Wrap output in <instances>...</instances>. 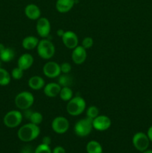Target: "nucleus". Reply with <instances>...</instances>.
<instances>
[{
    "label": "nucleus",
    "instance_id": "1",
    "mask_svg": "<svg viewBox=\"0 0 152 153\" xmlns=\"http://www.w3.org/2000/svg\"><path fill=\"white\" fill-rule=\"evenodd\" d=\"M40 134V128L38 125L28 123L22 126L17 131V137L21 141L28 142L33 141L37 139Z\"/></svg>",
    "mask_w": 152,
    "mask_h": 153
},
{
    "label": "nucleus",
    "instance_id": "2",
    "mask_svg": "<svg viewBox=\"0 0 152 153\" xmlns=\"http://www.w3.org/2000/svg\"><path fill=\"white\" fill-rule=\"evenodd\" d=\"M86 107V103L84 99L80 96H76L67 102L66 111L70 116L77 117L84 112Z\"/></svg>",
    "mask_w": 152,
    "mask_h": 153
},
{
    "label": "nucleus",
    "instance_id": "3",
    "mask_svg": "<svg viewBox=\"0 0 152 153\" xmlns=\"http://www.w3.org/2000/svg\"><path fill=\"white\" fill-rule=\"evenodd\" d=\"M39 56L44 60H49L55 55V46L48 38H43L39 41L37 47Z\"/></svg>",
    "mask_w": 152,
    "mask_h": 153
},
{
    "label": "nucleus",
    "instance_id": "4",
    "mask_svg": "<svg viewBox=\"0 0 152 153\" xmlns=\"http://www.w3.org/2000/svg\"><path fill=\"white\" fill-rule=\"evenodd\" d=\"M92 128V120L85 117L75 123L74 126V132L78 137H84L90 134Z\"/></svg>",
    "mask_w": 152,
    "mask_h": 153
},
{
    "label": "nucleus",
    "instance_id": "5",
    "mask_svg": "<svg viewBox=\"0 0 152 153\" xmlns=\"http://www.w3.org/2000/svg\"><path fill=\"white\" fill-rule=\"evenodd\" d=\"M34 102V97L29 91H22L16 96L14 103L16 107L24 111L30 108Z\"/></svg>",
    "mask_w": 152,
    "mask_h": 153
},
{
    "label": "nucleus",
    "instance_id": "6",
    "mask_svg": "<svg viewBox=\"0 0 152 153\" xmlns=\"http://www.w3.org/2000/svg\"><path fill=\"white\" fill-rule=\"evenodd\" d=\"M22 118L23 115L22 112L17 110H12L6 113L3 118V123L7 128H14L22 123Z\"/></svg>",
    "mask_w": 152,
    "mask_h": 153
},
{
    "label": "nucleus",
    "instance_id": "7",
    "mask_svg": "<svg viewBox=\"0 0 152 153\" xmlns=\"http://www.w3.org/2000/svg\"><path fill=\"white\" fill-rule=\"evenodd\" d=\"M132 143L136 149L142 152L143 151L146 150L148 148L150 140H149L147 134L139 131L133 136Z\"/></svg>",
    "mask_w": 152,
    "mask_h": 153
},
{
    "label": "nucleus",
    "instance_id": "8",
    "mask_svg": "<svg viewBox=\"0 0 152 153\" xmlns=\"http://www.w3.org/2000/svg\"><path fill=\"white\" fill-rule=\"evenodd\" d=\"M52 130L58 134H63L66 132L69 128V122L65 117H56L52 120L51 124Z\"/></svg>",
    "mask_w": 152,
    "mask_h": 153
},
{
    "label": "nucleus",
    "instance_id": "9",
    "mask_svg": "<svg viewBox=\"0 0 152 153\" xmlns=\"http://www.w3.org/2000/svg\"><path fill=\"white\" fill-rule=\"evenodd\" d=\"M43 73L49 79L58 78L61 74V66L55 61H48L43 67Z\"/></svg>",
    "mask_w": 152,
    "mask_h": 153
},
{
    "label": "nucleus",
    "instance_id": "10",
    "mask_svg": "<svg viewBox=\"0 0 152 153\" xmlns=\"http://www.w3.org/2000/svg\"><path fill=\"white\" fill-rule=\"evenodd\" d=\"M112 125V121L106 115H98L92 120V126L96 131H104L109 129Z\"/></svg>",
    "mask_w": 152,
    "mask_h": 153
},
{
    "label": "nucleus",
    "instance_id": "11",
    "mask_svg": "<svg viewBox=\"0 0 152 153\" xmlns=\"http://www.w3.org/2000/svg\"><path fill=\"white\" fill-rule=\"evenodd\" d=\"M37 33L42 38H47L51 32V23L46 17H40L37 19L36 25Z\"/></svg>",
    "mask_w": 152,
    "mask_h": 153
},
{
    "label": "nucleus",
    "instance_id": "12",
    "mask_svg": "<svg viewBox=\"0 0 152 153\" xmlns=\"http://www.w3.org/2000/svg\"><path fill=\"white\" fill-rule=\"evenodd\" d=\"M64 46L69 49H73L78 46V37L72 31H66L61 37Z\"/></svg>",
    "mask_w": 152,
    "mask_h": 153
},
{
    "label": "nucleus",
    "instance_id": "13",
    "mask_svg": "<svg viewBox=\"0 0 152 153\" xmlns=\"http://www.w3.org/2000/svg\"><path fill=\"white\" fill-rule=\"evenodd\" d=\"M86 57H87L86 49H84L82 46H77L72 49V60L77 65H80L84 63L86 59Z\"/></svg>",
    "mask_w": 152,
    "mask_h": 153
},
{
    "label": "nucleus",
    "instance_id": "14",
    "mask_svg": "<svg viewBox=\"0 0 152 153\" xmlns=\"http://www.w3.org/2000/svg\"><path fill=\"white\" fill-rule=\"evenodd\" d=\"M25 14L31 20H37L41 17V10L37 4H28L25 7Z\"/></svg>",
    "mask_w": 152,
    "mask_h": 153
},
{
    "label": "nucleus",
    "instance_id": "15",
    "mask_svg": "<svg viewBox=\"0 0 152 153\" xmlns=\"http://www.w3.org/2000/svg\"><path fill=\"white\" fill-rule=\"evenodd\" d=\"M61 87L56 82H50L46 84L43 88V93L46 97L49 98H55L59 96Z\"/></svg>",
    "mask_w": 152,
    "mask_h": 153
},
{
    "label": "nucleus",
    "instance_id": "16",
    "mask_svg": "<svg viewBox=\"0 0 152 153\" xmlns=\"http://www.w3.org/2000/svg\"><path fill=\"white\" fill-rule=\"evenodd\" d=\"M34 57L29 53H24L19 58L17 61V67L22 69V70H27L32 67L34 64Z\"/></svg>",
    "mask_w": 152,
    "mask_h": 153
},
{
    "label": "nucleus",
    "instance_id": "17",
    "mask_svg": "<svg viewBox=\"0 0 152 153\" xmlns=\"http://www.w3.org/2000/svg\"><path fill=\"white\" fill-rule=\"evenodd\" d=\"M75 3V0H57L55 7L59 13H65L70 11Z\"/></svg>",
    "mask_w": 152,
    "mask_h": 153
},
{
    "label": "nucleus",
    "instance_id": "18",
    "mask_svg": "<svg viewBox=\"0 0 152 153\" xmlns=\"http://www.w3.org/2000/svg\"><path fill=\"white\" fill-rule=\"evenodd\" d=\"M28 85L31 89L34 91H40V90L43 89L46 83L43 78H42L41 76H33L28 79Z\"/></svg>",
    "mask_w": 152,
    "mask_h": 153
},
{
    "label": "nucleus",
    "instance_id": "19",
    "mask_svg": "<svg viewBox=\"0 0 152 153\" xmlns=\"http://www.w3.org/2000/svg\"><path fill=\"white\" fill-rule=\"evenodd\" d=\"M39 41L40 40L35 36H27L22 40V46L25 50H33L34 49H37Z\"/></svg>",
    "mask_w": 152,
    "mask_h": 153
},
{
    "label": "nucleus",
    "instance_id": "20",
    "mask_svg": "<svg viewBox=\"0 0 152 153\" xmlns=\"http://www.w3.org/2000/svg\"><path fill=\"white\" fill-rule=\"evenodd\" d=\"M15 52L12 48L5 47L0 52V60L2 62H10L14 58Z\"/></svg>",
    "mask_w": 152,
    "mask_h": 153
},
{
    "label": "nucleus",
    "instance_id": "21",
    "mask_svg": "<svg viewBox=\"0 0 152 153\" xmlns=\"http://www.w3.org/2000/svg\"><path fill=\"white\" fill-rule=\"evenodd\" d=\"M86 150L87 153H103L102 146L96 140L88 142L86 146Z\"/></svg>",
    "mask_w": 152,
    "mask_h": 153
},
{
    "label": "nucleus",
    "instance_id": "22",
    "mask_svg": "<svg viewBox=\"0 0 152 153\" xmlns=\"http://www.w3.org/2000/svg\"><path fill=\"white\" fill-rule=\"evenodd\" d=\"M58 78V83L59 84L61 88L71 87L72 85L73 78L72 76H70L69 73V74H63V73H61Z\"/></svg>",
    "mask_w": 152,
    "mask_h": 153
},
{
    "label": "nucleus",
    "instance_id": "23",
    "mask_svg": "<svg viewBox=\"0 0 152 153\" xmlns=\"http://www.w3.org/2000/svg\"><path fill=\"white\" fill-rule=\"evenodd\" d=\"M59 97L63 101L68 102L73 97V91L70 87H63L61 88L60 91Z\"/></svg>",
    "mask_w": 152,
    "mask_h": 153
},
{
    "label": "nucleus",
    "instance_id": "24",
    "mask_svg": "<svg viewBox=\"0 0 152 153\" xmlns=\"http://www.w3.org/2000/svg\"><path fill=\"white\" fill-rule=\"evenodd\" d=\"M11 80V76L5 69L0 67V85L6 86L9 85Z\"/></svg>",
    "mask_w": 152,
    "mask_h": 153
},
{
    "label": "nucleus",
    "instance_id": "25",
    "mask_svg": "<svg viewBox=\"0 0 152 153\" xmlns=\"http://www.w3.org/2000/svg\"><path fill=\"white\" fill-rule=\"evenodd\" d=\"M86 117L93 120L99 115V109L95 105H90L86 110Z\"/></svg>",
    "mask_w": 152,
    "mask_h": 153
},
{
    "label": "nucleus",
    "instance_id": "26",
    "mask_svg": "<svg viewBox=\"0 0 152 153\" xmlns=\"http://www.w3.org/2000/svg\"><path fill=\"white\" fill-rule=\"evenodd\" d=\"M43 117L41 113L38 111H33L31 114V117L29 118L30 123H31L36 124V125H40L42 122H43Z\"/></svg>",
    "mask_w": 152,
    "mask_h": 153
},
{
    "label": "nucleus",
    "instance_id": "27",
    "mask_svg": "<svg viewBox=\"0 0 152 153\" xmlns=\"http://www.w3.org/2000/svg\"><path fill=\"white\" fill-rule=\"evenodd\" d=\"M23 73H24V70H22V69L19 68V67H15L11 71V77L13 78V79L15 80H19V79H22L23 77Z\"/></svg>",
    "mask_w": 152,
    "mask_h": 153
},
{
    "label": "nucleus",
    "instance_id": "28",
    "mask_svg": "<svg viewBox=\"0 0 152 153\" xmlns=\"http://www.w3.org/2000/svg\"><path fill=\"white\" fill-rule=\"evenodd\" d=\"M34 153H52V151L51 149L50 146L41 143L36 147Z\"/></svg>",
    "mask_w": 152,
    "mask_h": 153
},
{
    "label": "nucleus",
    "instance_id": "29",
    "mask_svg": "<svg viewBox=\"0 0 152 153\" xmlns=\"http://www.w3.org/2000/svg\"><path fill=\"white\" fill-rule=\"evenodd\" d=\"M94 40L91 37H86L83 39L82 40V44L81 46H83L84 49H89L90 48H92V46H93Z\"/></svg>",
    "mask_w": 152,
    "mask_h": 153
},
{
    "label": "nucleus",
    "instance_id": "30",
    "mask_svg": "<svg viewBox=\"0 0 152 153\" xmlns=\"http://www.w3.org/2000/svg\"><path fill=\"white\" fill-rule=\"evenodd\" d=\"M61 73L63 74H69L72 70V66L69 62H63L61 64Z\"/></svg>",
    "mask_w": 152,
    "mask_h": 153
},
{
    "label": "nucleus",
    "instance_id": "31",
    "mask_svg": "<svg viewBox=\"0 0 152 153\" xmlns=\"http://www.w3.org/2000/svg\"><path fill=\"white\" fill-rule=\"evenodd\" d=\"M52 153H66V150L63 146H58L54 148Z\"/></svg>",
    "mask_w": 152,
    "mask_h": 153
},
{
    "label": "nucleus",
    "instance_id": "32",
    "mask_svg": "<svg viewBox=\"0 0 152 153\" xmlns=\"http://www.w3.org/2000/svg\"><path fill=\"white\" fill-rule=\"evenodd\" d=\"M51 143H52V138L49 136H45V137H43V140H42V143H44V144L50 146Z\"/></svg>",
    "mask_w": 152,
    "mask_h": 153
},
{
    "label": "nucleus",
    "instance_id": "33",
    "mask_svg": "<svg viewBox=\"0 0 152 153\" xmlns=\"http://www.w3.org/2000/svg\"><path fill=\"white\" fill-rule=\"evenodd\" d=\"M23 111H24L23 114H22L23 117H25L26 118V119L29 120L30 117H31V114H32V112H33L32 111L30 110V108H28V109H26V110H24Z\"/></svg>",
    "mask_w": 152,
    "mask_h": 153
},
{
    "label": "nucleus",
    "instance_id": "34",
    "mask_svg": "<svg viewBox=\"0 0 152 153\" xmlns=\"http://www.w3.org/2000/svg\"><path fill=\"white\" fill-rule=\"evenodd\" d=\"M32 149H31V146H25V147L23 148V149H22V151H21V153H34L32 152Z\"/></svg>",
    "mask_w": 152,
    "mask_h": 153
},
{
    "label": "nucleus",
    "instance_id": "35",
    "mask_svg": "<svg viewBox=\"0 0 152 153\" xmlns=\"http://www.w3.org/2000/svg\"><path fill=\"white\" fill-rule=\"evenodd\" d=\"M147 135L150 141L152 142V126H151L148 128V129Z\"/></svg>",
    "mask_w": 152,
    "mask_h": 153
},
{
    "label": "nucleus",
    "instance_id": "36",
    "mask_svg": "<svg viewBox=\"0 0 152 153\" xmlns=\"http://www.w3.org/2000/svg\"><path fill=\"white\" fill-rule=\"evenodd\" d=\"M64 32H65V31H64L63 29H62V28H60V29H58V31H57V35L60 37H62V36L63 35Z\"/></svg>",
    "mask_w": 152,
    "mask_h": 153
},
{
    "label": "nucleus",
    "instance_id": "37",
    "mask_svg": "<svg viewBox=\"0 0 152 153\" xmlns=\"http://www.w3.org/2000/svg\"><path fill=\"white\" fill-rule=\"evenodd\" d=\"M4 48H5V46H4V45L3 44V43H0V52H1V51H2L3 49H4Z\"/></svg>",
    "mask_w": 152,
    "mask_h": 153
},
{
    "label": "nucleus",
    "instance_id": "38",
    "mask_svg": "<svg viewBox=\"0 0 152 153\" xmlns=\"http://www.w3.org/2000/svg\"><path fill=\"white\" fill-rule=\"evenodd\" d=\"M142 153H152V149H146V150L143 151Z\"/></svg>",
    "mask_w": 152,
    "mask_h": 153
},
{
    "label": "nucleus",
    "instance_id": "39",
    "mask_svg": "<svg viewBox=\"0 0 152 153\" xmlns=\"http://www.w3.org/2000/svg\"><path fill=\"white\" fill-rule=\"evenodd\" d=\"M1 62H2V61H1V60H0V67H1Z\"/></svg>",
    "mask_w": 152,
    "mask_h": 153
},
{
    "label": "nucleus",
    "instance_id": "40",
    "mask_svg": "<svg viewBox=\"0 0 152 153\" xmlns=\"http://www.w3.org/2000/svg\"><path fill=\"white\" fill-rule=\"evenodd\" d=\"M79 1V0H75V2H76V1Z\"/></svg>",
    "mask_w": 152,
    "mask_h": 153
}]
</instances>
